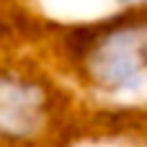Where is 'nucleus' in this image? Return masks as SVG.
<instances>
[{"label": "nucleus", "instance_id": "obj_1", "mask_svg": "<svg viewBox=\"0 0 147 147\" xmlns=\"http://www.w3.org/2000/svg\"><path fill=\"white\" fill-rule=\"evenodd\" d=\"M59 70L98 96L140 93L147 80L145 5L119 8L83 23H65L54 39Z\"/></svg>", "mask_w": 147, "mask_h": 147}, {"label": "nucleus", "instance_id": "obj_2", "mask_svg": "<svg viewBox=\"0 0 147 147\" xmlns=\"http://www.w3.org/2000/svg\"><path fill=\"white\" fill-rule=\"evenodd\" d=\"M80 129V103L65 80L34 59H0V147H72Z\"/></svg>", "mask_w": 147, "mask_h": 147}, {"label": "nucleus", "instance_id": "obj_3", "mask_svg": "<svg viewBox=\"0 0 147 147\" xmlns=\"http://www.w3.org/2000/svg\"><path fill=\"white\" fill-rule=\"evenodd\" d=\"M13 34V23H10V0H0V39Z\"/></svg>", "mask_w": 147, "mask_h": 147}, {"label": "nucleus", "instance_id": "obj_4", "mask_svg": "<svg viewBox=\"0 0 147 147\" xmlns=\"http://www.w3.org/2000/svg\"><path fill=\"white\" fill-rule=\"evenodd\" d=\"M119 8H137V5H145V0H114Z\"/></svg>", "mask_w": 147, "mask_h": 147}]
</instances>
